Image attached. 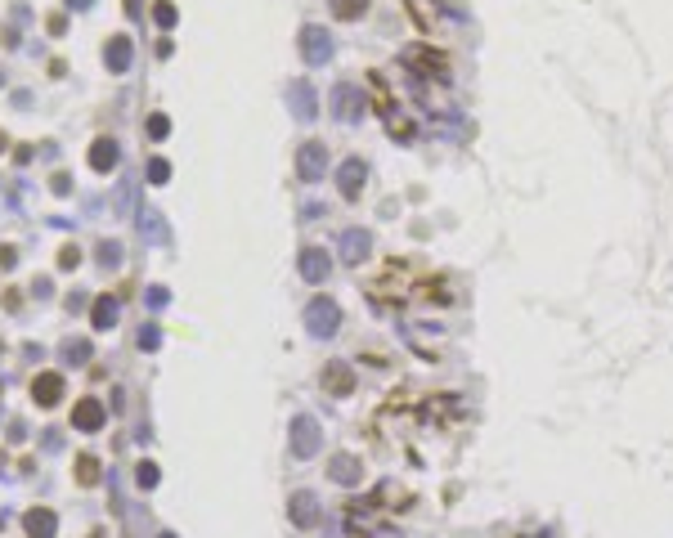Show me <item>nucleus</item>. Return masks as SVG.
Here are the masks:
<instances>
[{"mask_svg":"<svg viewBox=\"0 0 673 538\" xmlns=\"http://www.w3.org/2000/svg\"><path fill=\"white\" fill-rule=\"evenodd\" d=\"M306 328L315 337H333L337 328H341V310H337V301H328V296H315L306 305Z\"/></svg>","mask_w":673,"mask_h":538,"instance_id":"obj_1","label":"nucleus"},{"mask_svg":"<svg viewBox=\"0 0 673 538\" xmlns=\"http://www.w3.org/2000/svg\"><path fill=\"white\" fill-rule=\"evenodd\" d=\"M324 166H328V148L324 144H301L297 148V175L306 179V184H315V179H324Z\"/></svg>","mask_w":673,"mask_h":538,"instance_id":"obj_2","label":"nucleus"},{"mask_svg":"<svg viewBox=\"0 0 673 538\" xmlns=\"http://www.w3.org/2000/svg\"><path fill=\"white\" fill-rule=\"evenodd\" d=\"M319 427H315V418H297L292 422V453H297V458H315L319 453Z\"/></svg>","mask_w":673,"mask_h":538,"instance_id":"obj_3","label":"nucleus"},{"mask_svg":"<svg viewBox=\"0 0 673 538\" xmlns=\"http://www.w3.org/2000/svg\"><path fill=\"white\" fill-rule=\"evenodd\" d=\"M364 184H368V166L359 162V157L341 162V171H337V188H341V197H350V202H355V197L364 193Z\"/></svg>","mask_w":673,"mask_h":538,"instance_id":"obj_4","label":"nucleus"},{"mask_svg":"<svg viewBox=\"0 0 673 538\" xmlns=\"http://www.w3.org/2000/svg\"><path fill=\"white\" fill-rule=\"evenodd\" d=\"M328 274H333V256H328L324 247H306V251H301V278H306V283H324Z\"/></svg>","mask_w":673,"mask_h":538,"instance_id":"obj_5","label":"nucleus"},{"mask_svg":"<svg viewBox=\"0 0 673 538\" xmlns=\"http://www.w3.org/2000/svg\"><path fill=\"white\" fill-rule=\"evenodd\" d=\"M301 54H306V63H328V59H333V41H328V32L306 27V32H301Z\"/></svg>","mask_w":673,"mask_h":538,"instance_id":"obj_6","label":"nucleus"},{"mask_svg":"<svg viewBox=\"0 0 673 538\" xmlns=\"http://www.w3.org/2000/svg\"><path fill=\"white\" fill-rule=\"evenodd\" d=\"M288 516H292V525H301V530H315V525H319L315 494H292L288 498Z\"/></svg>","mask_w":673,"mask_h":538,"instance_id":"obj_7","label":"nucleus"},{"mask_svg":"<svg viewBox=\"0 0 673 538\" xmlns=\"http://www.w3.org/2000/svg\"><path fill=\"white\" fill-rule=\"evenodd\" d=\"M324 391L328 395H350L355 391V373H350L346 359H333V364L324 368Z\"/></svg>","mask_w":673,"mask_h":538,"instance_id":"obj_8","label":"nucleus"},{"mask_svg":"<svg viewBox=\"0 0 673 538\" xmlns=\"http://www.w3.org/2000/svg\"><path fill=\"white\" fill-rule=\"evenodd\" d=\"M59 395H63V377H59V373L32 377V400L41 404V409H54V404H59Z\"/></svg>","mask_w":673,"mask_h":538,"instance_id":"obj_9","label":"nucleus"},{"mask_svg":"<svg viewBox=\"0 0 673 538\" xmlns=\"http://www.w3.org/2000/svg\"><path fill=\"white\" fill-rule=\"evenodd\" d=\"M23 530H27V538H54L59 534V521H54L50 507H32V512L23 516Z\"/></svg>","mask_w":673,"mask_h":538,"instance_id":"obj_10","label":"nucleus"},{"mask_svg":"<svg viewBox=\"0 0 673 538\" xmlns=\"http://www.w3.org/2000/svg\"><path fill=\"white\" fill-rule=\"evenodd\" d=\"M72 427H77V431H99L103 427V404L94 400V395L77 400V409H72Z\"/></svg>","mask_w":673,"mask_h":538,"instance_id":"obj_11","label":"nucleus"},{"mask_svg":"<svg viewBox=\"0 0 673 538\" xmlns=\"http://www.w3.org/2000/svg\"><path fill=\"white\" fill-rule=\"evenodd\" d=\"M368 251H373V233H368V229H346V238H341V256H346L350 265H359Z\"/></svg>","mask_w":673,"mask_h":538,"instance_id":"obj_12","label":"nucleus"},{"mask_svg":"<svg viewBox=\"0 0 673 538\" xmlns=\"http://www.w3.org/2000/svg\"><path fill=\"white\" fill-rule=\"evenodd\" d=\"M328 476H333L337 485H359V480H364V467H359V458H350V453H337L333 467H328Z\"/></svg>","mask_w":673,"mask_h":538,"instance_id":"obj_13","label":"nucleus"},{"mask_svg":"<svg viewBox=\"0 0 673 538\" xmlns=\"http://www.w3.org/2000/svg\"><path fill=\"white\" fill-rule=\"evenodd\" d=\"M333 108H337V117L341 121H355V117H364V99H359L350 86H337V94H333Z\"/></svg>","mask_w":673,"mask_h":538,"instance_id":"obj_14","label":"nucleus"},{"mask_svg":"<svg viewBox=\"0 0 673 538\" xmlns=\"http://www.w3.org/2000/svg\"><path fill=\"white\" fill-rule=\"evenodd\" d=\"M112 323H117V301L99 296V301H94V310H90V328H94V332H108Z\"/></svg>","mask_w":673,"mask_h":538,"instance_id":"obj_15","label":"nucleus"},{"mask_svg":"<svg viewBox=\"0 0 673 538\" xmlns=\"http://www.w3.org/2000/svg\"><path fill=\"white\" fill-rule=\"evenodd\" d=\"M90 166H94V171H112V166H117V144H112V139H94Z\"/></svg>","mask_w":673,"mask_h":538,"instance_id":"obj_16","label":"nucleus"},{"mask_svg":"<svg viewBox=\"0 0 673 538\" xmlns=\"http://www.w3.org/2000/svg\"><path fill=\"white\" fill-rule=\"evenodd\" d=\"M288 94H292V103H297V117H301V121L315 117V94H310V86H301V81H297Z\"/></svg>","mask_w":673,"mask_h":538,"instance_id":"obj_17","label":"nucleus"},{"mask_svg":"<svg viewBox=\"0 0 673 538\" xmlns=\"http://www.w3.org/2000/svg\"><path fill=\"white\" fill-rule=\"evenodd\" d=\"M126 59H130V45L117 36V41L108 45V68H112V72H121V68H126Z\"/></svg>","mask_w":673,"mask_h":538,"instance_id":"obj_18","label":"nucleus"},{"mask_svg":"<svg viewBox=\"0 0 673 538\" xmlns=\"http://www.w3.org/2000/svg\"><path fill=\"white\" fill-rule=\"evenodd\" d=\"M368 9V0H333V14L337 18H359Z\"/></svg>","mask_w":673,"mask_h":538,"instance_id":"obj_19","label":"nucleus"},{"mask_svg":"<svg viewBox=\"0 0 673 538\" xmlns=\"http://www.w3.org/2000/svg\"><path fill=\"white\" fill-rule=\"evenodd\" d=\"M77 480H81V485H99V462H94V458H77Z\"/></svg>","mask_w":673,"mask_h":538,"instance_id":"obj_20","label":"nucleus"},{"mask_svg":"<svg viewBox=\"0 0 673 538\" xmlns=\"http://www.w3.org/2000/svg\"><path fill=\"white\" fill-rule=\"evenodd\" d=\"M135 480H139V489H153V485H157V467H153V462H139Z\"/></svg>","mask_w":673,"mask_h":538,"instance_id":"obj_21","label":"nucleus"},{"mask_svg":"<svg viewBox=\"0 0 673 538\" xmlns=\"http://www.w3.org/2000/svg\"><path fill=\"white\" fill-rule=\"evenodd\" d=\"M63 350H68V359H72V364H85V359H90V346H85V341H68Z\"/></svg>","mask_w":673,"mask_h":538,"instance_id":"obj_22","label":"nucleus"},{"mask_svg":"<svg viewBox=\"0 0 673 538\" xmlns=\"http://www.w3.org/2000/svg\"><path fill=\"white\" fill-rule=\"evenodd\" d=\"M59 265H63V269H77V265H81V251H77V247H63Z\"/></svg>","mask_w":673,"mask_h":538,"instance_id":"obj_23","label":"nucleus"},{"mask_svg":"<svg viewBox=\"0 0 673 538\" xmlns=\"http://www.w3.org/2000/svg\"><path fill=\"white\" fill-rule=\"evenodd\" d=\"M148 175H153V184H162V179L171 175V166L166 162H153V166H148Z\"/></svg>","mask_w":673,"mask_h":538,"instance_id":"obj_24","label":"nucleus"},{"mask_svg":"<svg viewBox=\"0 0 673 538\" xmlns=\"http://www.w3.org/2000/svg\"><path fill=\"white\" fill-rule=\"evenodd\" d=\"M148 135L162 139V135H166V117H153V121H148Z\"/></svg>","mask_w":673,"mask_h":538,"instance_id":"obj_25","label":"nucleus"},{"mask_svg":"<svg viewBox=\"0 0 673 538\" xmlns=\"http://www.w3.org/2000/svg\"><path fill=\"white\" fill-rule=\"evenodd\" d=\"M9 265H14V251H9V247H0V269H9Z\"/></svg>","mask_w":673,"mask_h":538,"instance_id":"obj_26","label":"nucleus"},{"mask_svg":"<svg viewBox=\"0 0 673 538\" xmlns=\"http://www.w3.org/2000/svg\"><path fill=\"white\" fill-rule=\"evenodd\" d=\"M157 538H175V534H157Z\"/></svg>","mask_w":673,"mask_h":538,"instance_id":"obj_27","label":"nucleus"},{"mask_svg":"<svg viewBox=\"0 0 673 538\" xmlns=\"http://www.w3.org/2000/svg\"><path fill=\"white\" fill-rule=\"evenodd\" d=\"M0 350H5V346H0Z\"/></svg>","mask_w":673,"mask_h":538,"instance_id":"obj_28","label":"nucleus"}]
</instances>
